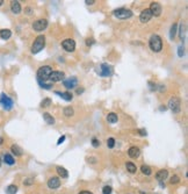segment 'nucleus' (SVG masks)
<instances>
[{
    "instance_id": "32",
    "label": "nucleus",
    "mask_w": 188,
    "mask_h": 194,
    "mask_svg": "<svg viewBox=\"0 0 188 194\" xmlns=\"http://www.w3.org/2000/svg\"><path fill=\"white\" fill-rule=\"evenodd\" d=\"M50 105H51V99L47 98V99H44V100L41 102V107H49Z\"/></svg>"
},
{
    "instance_id": "33",
    "label": "nucleus",
    "mask_w": 188,
    "mask_h": 194,
    "mask_svg": "<svg viewBox=\"0 0 188 194\" xmlns=\"http://www.w3.org/2000/svg\"><path fill=\"white\" fill-rule=\"evenodd\" d=\"M107 145H108V148H114V145H115V139H114L113 137L108 138V141H107Z\"/></svg>"
},
{
    "instance_id": "6",
    "label": "nucleus",
    "mask_w": 188,
    "mask_h": 194,
    "mask_svg": "<svg viewBox=\"0 0 188 194\" xmlns=\"http://www.w3.org/2000/svg\"><path fill=\"white\" fill-rule=\"evenodd\" d=\"M0 103L3 105V107L7 111L12 109L13 108V101L9 97H7L5 93H1V95H0Z\"/></svg>"
},
{
    "instance_id": "40",
    "label": "nucleus",
    "mask_w": 188,
    "mask_h": 194,
    "mask_svg": "<svg viewBox=\"0 0 188 194\" xmlns=\"http://www.w3.org/2000/svg\"><path fill=\"white\" fill-rule=\"evenodd\" d=\"M93 43H94V40H93V39H87V40H86V44H87V45H92Z\"/></svg>"
},
{
    "instance_id": "42",
    "label": "nucleus",
    "mask_w": 188,
    "mask_h": 194,
    "mask_svg": "<svg viewBox=\"0 0 188 194\" xmlns=\"http://www.w3.org/2000/svg\"><path fill=\"white\" fill-rule=\"evenodd\" d=\"M85 3H86L87 5H93L95 1H94V0H86V1H85Z\"/></svg>"
},
{
    "instance_id": "17",
    "label": "nucleus",
    "mask_w": 188,
    "mask_h": 194,
    "mask_svg": "<svg viewBox=\"0 0 188 194\" xmlns=\"http://www.w3.org/2000/svg\"><path fill=\"white\" fill-rule=\"evenodd\" d=\"M11 9L14 14H19L21 12V5L19 1H15V0H13V1L11 3Z\"/></svg>"
},
{
    "instance_id": "7",
    "label": "nucleus",
    "mask_w": 188,
    "mask_h": 194,
    "mask_svg": "<svg viewBox=\"0 0 188 194\" xmlns=\"http://www.w3.org/2000/svg\"><path fill=\"white\" fill-rule=\"evenodd\" d=\"M62 47L64 48V50L69 51V52H72L76 49V42L72 39H66V40H64L62 42Z\"/></svg>"
},
{
    "instance_id": "2",
    "label": "nucleus",
    "mask_w": 188,
    "mask_h": 194,
    "mask_svg": "<svg viewBox=\"0 0 188 194\" xmlns=\"http://www.w3.org/2000/svg\"><path fill=\"white\" fill-rule=\"evenodd\" d=\"M44 45H45V37L43 35H40V36H37L35 39V41H34V43L31 45V52L33 54H37L41 50H43Z\"/></svg>"
},
{
    "instance_id": "1",
    "label": "nucleus",
    "mask_w": 188,
    "mask_h": 194,
    "mask_svg": "<svg viewBox=\"0 0 188 194\" xmlns=\"http://www.w3.org/2000/svg\"><path fill=\"white\" fill-rule=\"evenodd\" d=\"M149 45H150V49L152 51L159 52L163 49V41H161L160 36H158V35H152L150 41H149Z\"/></svg>"
},
{
    "instance_id": "11",
    "label": "nucleus",
    "mask_w": 188,
    "mask_h": 194,
    "mask_svg": "<svg viewBox=\"0 0 188 194\" xmlns=\"http://www.w3.org/2000/svg\"><path fill=\"white\" fill-rule=\"evenodd\" d=\"M113 72V67L110 65H108L107 63H104L101 65V71H100V76L102 77H108L110 76Z\"/></svg>"
},
{
    "instance_id": "20",
    "label": "nucleus",
    "mask_w": 188,
    "mask_h": 194,
    "mask_svg": "<svg viewBox=\"0 0 188 194\" xmlns=\"http://www.w3.org/2000/svg\"><path fill=\"white\" fill-rule=\"evenodd\" d=\"M43 119H44V121L47 122V125L52 126L54 123H55V119L52 117V115H50L49 113H44V114H43Z\"/></svg>"
},
{
    "instance_id": "15",
    "label": "nucleus",
    "mask_w": 188,
    "mask_h": 194,
    "mask_svg": "<svg viewBox=\"0 0 188 194\" xmlns=\"http://www.w3.org/2000/svg\"><path fill=\"white\" fill-rule=\"evenodd\" d=\"M167 175H168V171L167 170H159L156 173V179L158 181H163V180H165L167 178Z\"/></svg>"
},
{
    "instance_id": "21",
    "label": "nucleus",
    "mask_w": 188,
    "mask_h": 194,
    "mask_svg": "<svg viewBox=\"0 0 188 194\" xmlns=\"http://www.w3.org/2000/svg\"><path fill=\"white\" fill-rule=\"evenodd\" d=\"M56 170H57V173L60 175L62 178H67V177H69V173H67V171L63 166H57Z\"/></svg>"
},
{
    "instance_id": "16",
    "label": "nucleus",
    "mask_w": 188,
    "mask_h": 194,
    "mask_svg": "<svg viewBox=\"0 0 188 194\" xmlns=\"http://www.w3.org/2000/svg\"><path fill=\"white\" fill-rule=\"evenodd\" d=\"M140 153H141V150H140V148H137V147H131V148L128 150V155H129V157H131V158H137V157L140 156Z\"/></svg>"
},
{
    "instance_id": "5",
    "label": "nucleus",
    "mask_w": 188,
    "mask_h": 194,
    "mask_svg": "<svg viewBox=\"0 0 188 194\" xmlns=\"http://www.w3.org/2000/svg\"><path fill=\"white\" fill-rule=\"evenodd\" d=\"M114 15L117 17V19L126 20V19H129V17L132 16V12L130 9H127V8H118L116 11H114Z\"/></svg>"
},
{
    "instance_id": "41",
    "label": "nucleus",
    "mask_w": 188,
    "mask_h": 194,
    "mask_svg": "<svg viewBox=\"0 0 188 194\" xmlns=\"http://www.w3.org/2000/svg\"><path fill=\"white\" fill-rule=\"evenodd\" d=\"M138 133H140V135H142V136H146V130H145V129H138Z\"/></svg>"
},
{
    "instance_id": "47",
    "label": "nucleus",
    "mask_w": 188,
    "mask_h": 194,
    "mask_svg": "<svg viewBox=\"0 0 188 194\" xmlns=\"http://www.w3.org/2000/svg\"><path fill=\"white\" fill-rule=\"evenodd\" d=\"M3 143H4V138H3V137H0V145H1Z\"/></svg>"
},
{
    "instance_id": "39",
    "label": "nucleus",
    "mask_w": 188,
    "mask_h": 194,
    "mask_svg": "<svg viewBox=\"0 0 188 194\" xmlns=\"http://www.w3.org/2000/svg\"><path fill=\"white\" fill-rule=\"evenodd\" d=\"M64 141H65V136L63 135V136H60V137H59V139H58V142H57V144H62V143L64 142Z\"/></svg>"
},
{
    "instance_id": "28",
    "label": "nucleus",
    "mask_w": 188,
    "mask_h": 194,
    "mask_svg": "<svg viewBox=\"0 0 188 194\" xmlns=\"http://www.w3.org/2000/svg\"><path fill=\"white\" fill-rule=\"evenodd\" d=\"M126 166H127V170H128L130 173H135L136 171H137V167H136V165H135L134 163H131V162H128Z\"/></svg>"
},
{
    "instance_id": "3",
    "label": "nucleus",
    "mask_w": 188,
    "mask_h": 194,
    "mask_svg": "<svg viewBox=\"0 0 188 194\" xmlns=\"http://www.w3.org/2000/svg\"><path fill=\"white\" fill-rule=\"evenodd\" d=\"M51 72H52V69H51V66H49V65L41 66L39 69V71H37V79L39 80H48Z\"/></svg>"
},
{
    "instance_id": "13",
    "label": "nucleus",
    "mask_w": 188,
    "mask_h": 194,
    "mask_svg": "<svg viewBox=\"0 0 188 194\" xmlns=\"http://www.w3.org/2000/svg\"><path fill=\"white\" fill-rule=\"evenodd\" d=\"M77 83H78V80H77V78H76V77H72V78H69V79H65V80L63 81L64 86L66 87L67 90L74 89L76 85H77Z\"/></svg>"
},
{
    "instance_id": "34",
    "label": "nucleus",
    "mask_w": 188,
    "mask_h": 194,
    "mask_svg": "<svg viewBox=\"0 0 188 194\" xmlns=\"http://www.w3.org/2000/svg\"><path fill=\"white\" fill-rule=\"evenodd\" d=\"M179 181H180V178L178 177V175H173V177L171 178V180H169L171 184H178Z\"/></svg>"
},
{
    "instance_id": "25",
    "label": "nucleus",
    "mask_w": 188,
    "mask_h": 194,
    "mask_svg": "<svg viewBox=\"0 0 188 194\" xmlns=\"http://www.w3.org/2000/svg\"><path fill=\"white\" fill-rule=\"evenodd\" d=\"M107 121H108L109 123H116V122H117V114H115V113H109V114L107 115Z\"/></svg>"
},
{
    "instance_id": "30",
    "label": "nucleus",
    "mask_w": 188,
    "mask_h": 194,
    "mask_svg": "<svg viewBox=\"0 0 188 194\" xmlns=\"http://www.w3.org/2000/svg\"><path fill=\"white\" fill-rule=\"evenodd\" d=\"M180 39L181 40L186 39V25L185 23H181V27H180Z\"/></svg>"
},
{
    "instance_id": "18",
    "label": "nucleus",
    "mask_w": 188,
    "mask_h": 194,
    "mask_svg": "<svg viewBox=\"0 0 188 194\" xmlns=\"http://www.w3.org/2000/svg\"><path fill=\"white\" fill-rule=\"evenodd\" d=\"M12 36V31L9 29H1L0 30V37L3 40H8Z\"/></svg>"
},
{
    "instance_id": "46",
    "label": "nucleus",
    "mask_w": 188,
    "mask_h": 194,
    "mask_svg": "<svg viewBox=\"0 0 188 194\" xmlns=\"http://www.w3.org/2000/svg\"><path fill=\"white\" fill-rule=\"evenodd\" d=\"M82 92H84V90H82V89H80V90H78V91H77V93H78V94H80V93H82Z\"/></svg>"
},
{
    "instance_id": "43",
    "label": "nucleus",
    "mask_w": 188,
    "mask_h": 194,
    "mask_svg": "<svg viewBox=\"0 0 188 194\" xmlns=\"http://www.w3.org/2000/svg\"><path fill=\"white\" fill-rule=\"evenodd\" d=\"M26 12H27V14H28V15H30V14H31V12H33V9H31L30 7H27V8H26Z\"/></svg>"
},
{
    "instance_id": "19",
    "label": "nucleus",
    "mask_w": 188,
    "mask_h": 194,
    "mask_svg": "<svg viewBox=\"0 0 188 194\" xmlns=\"http://www.w3.org/2000/svg\"><path fill=\"white\" fill-rule=\"evenodd\" d=\"M56 94H58V95H60V98L62 99H64V100H66V101H71L72 100V94L71 93H69V92H56Z\"/></svg>"
},
{
    "instance_id": "22",
    "label": "nucleus",
    "mask_w": 188,
    "mask_h": 194,
    "mask_svg": "<svg viewBox=\"0 0 188 194\" xmlns=\"http://www.w3.org/2000/svg\"><path fill=\"white\" fill-rule=\"evenodd\" d=\"M39 84L42 89H45V90H50L51 87H52V83L51 81L47 83V80H39Z\"/></svg>"
},
{
    "instance_id": "27",
    "label": "nucleus",
    "mask_w": 188,
    "mask_h": 194,
    "mask_svg": "<svg viewBox=\"0 0 188 194\" xmlns=\"http://www.w3.org/2000/svg\"><path fill=\"white\" fill-rule=\"evenodd\" d=\"M141 171H142V173L145 174V175H150V174L152 173L151 167L147 166V165H142V166H141Z\"/></svg>"
},
{
    "instance_id": "37",
    "label": "nucleus",
    "mask_w": 188,
    "mask_h": 194,
    "mask_svg": "<svg viewBox=\"0 0 188 194\" xmlns=\"http://www.w3.org/2000/svg\"><path fill=\"white\" fill-rule=\"evenodd\" d=\"M183 54H185V51H183V47H179V49H178V55H179V57H182L183 56Z\"/></svg>"
},
{
    "instance_id": "4",
    "label": "nucleus",
    "mask_w": 188,
    "mask_h": 194,
    "mask_svg": "<svg viewBox=\"0 0 188 194\" xmlns=\"http://www.w3.org/2000/svg\"><path fill=\"white\" fill-rule=\"evenodd\" d=\"M168 108L172 111L173 113L178 114L181 111V101H180V99L177 98V97L171 98L169 101H168Z\"/></svg>"
},
{
    "instance_id": "8",
    "label": "nucleus",
    "mask_w": 188,
    "mask_h": 194,
    "mask_svg": "<svg viewBox=\"0 0 188 194\" xmlns=\"http://www.w3.org/2000/svg\"><path fill=\"white\" fill-rule=\"evenodd\" d=\"M64 77H65L64 72H62V71H52L49 76V79H50L51 83H57V81L64 80Z\"/></svg>"
},
{
    "instance_id": "26",
    "label": "nucleus",
    "mask_w": 188,
    "mask_h": 194,
    "mask_svg": "<svg viewBox=\"0 0 188 194\" xmlns=\"http://www.w3.org/2000/svg\"><path fill=\"white\" fill-rule=\"evenodd\" d=\"M16 192H18V186L15 185H9L6 188V194H16Z\"/></svg>"
},
{
    "instance_id": "44",
    "label": "nucleus",
    "mask_w": 188,
    "mask_h": 194,
    "mask_svg": "<svg viewBox=\"0 0 188 194\" xmlns=\"http://www.w3.org/2000/svg\"><path fill=\"white\" fill-rule=\"evenodd\" d=\"M79 194H93L92 192H88V191H82V192H80Z\"/></svg>"
},
{
    "instance_id": "38",
    "label": "nucleus",
    "mask_w": 188,
    "mask_h": 194,
    "mask_svg": "<svg viewBox=\"0 0 188 194\" xmlns=\"http://www.w3.org/2000/svg\"><path fill=\"white\" fill-rule=\"evenodd\" d=\"M25 185H27V186H29V185H31V184H34V179H31V178H28V179H26L25 180V183H23Z\"/></svg>"
},
{
    "instance_id": "36",
    "label": "nucleus",
    "mask_w": 188,
    "mask_h": 194,
    "mask_svg": "<svg viewBox=\"0 0 188 194\" xmlns=\"http://www.w3.org/2000/svg\"><path fill=\"white\" fill-rule=\"evenodd\" d=\"M92 145H93L94 148H98V147L100 145V141L96 139V138H93V139H92Z\"/></svg>"
},
{
    "instance_id": "23",
    "label": "nucleus",
    "mask_w": 188,
    "mask_h": 194,
    "mask_svg": "<svg viewBox=\"0 0 188 194\" xmlns=\"http://www.w3.org/2000/svg\"><path fill=\"white\" fill-rule=\"evenodd\" d=\"M11 151L15 155V156H21L22 155V149L20 148V147H18V145H12L11 147Z\"/></svg>"
},
{
    "instance_id": "10",
    "label": "nucleus",
    "mask_w": 188,
    "mask_h": 194,
    "mask_svg": "<svg viewBox=\"0 0 188 194\" xmlns=\"http://www.w3.org/2000/svg\"><path fill=\"white\" fill-rule=\"evenodd\" d=\"M150 12L152 13V16L155 15V16H159L160 14H161V6H160V4L159 3H151V5H150Z\"/></svg>"
},
{
    "instance_id": "31",
    "label": "nucleus",
    "mask_w": 188,
    "mask_h": 194,
    "mask_svg": "<svg viewBox=\"0 0 188 194\" xmlns=\"http://www.w3.org/2000/svg\"><path fill=\"white\" fill-rule=\"evenodd\" d=\"M175 34H177V23L172 25V27H171V31H169V37L173 40V39H174V36H175Z\"/></svg>"
},
{
    "instance_id": "9",
    "label": "nucleus",
    "mask_w": 188,
    "mask_h": 194,
    "mask_svg": "<svg viewBox=\"0 0 188 194\" xmlns=\"http://www.w3.org/2000/svg\"><path fill=\"white\" fill-rule=\"evenodd\" d=\"M47 26H48V21L45 19H40V20H37V21H35L33 23V28H34V30H36V31L44 30L47 28Z\"/></svg>"
},
{
    "instance_id": "45",
    "label": "nucleus",
    "mask_w": 188,
    "mask_h": 194,
    "mask_svg": "<svg viewBox=\"0 0 188 194\" xmlns=\"http://www.w3.org/2000/svg\"><path fill=\"white\" fill-rule=\"evenodd\" d=\"M88 161H91V163H95V158H88Z\"/></svg>"
},
{
    "instance_id": "29",
    "label": "nucleus",
    "mask_w": 188,
    "mask_h": 194,
    "mask_svg": "<svg viewBox=\"0 0 188 194\" xmlns=\"http://www.w3.org/2000/svg\"><path fill=\"white\" fill-rule=\"evenodd\" d=\"M73 114H74V111H73L72 107H65V108H64V115H65V116L70 117V116H72Z\"/></svg>"
},
{
    "instance_id": "48",
    "label": "nucleus",
    "mask_w": 188,
    "mask_h": 194,
    "mask_svg": "<svg viewBox=\"0 0 188 194\" xmlns=\"http://www.w3.org/2000/svg\"><path fill=\"white\" fill-rule=\"evenodd\" d=\"M3 4H4V1H3V0H0V6H1Z\"/></svg>"
},
{
    "instance_id": "12",
    "label": "nucleus",
    "mask_w": 188,
    "mask_h": 194,
    "mask_svg": "<svg viewBox=\"0 0 188 194\" xmlns=\"http://www.w3.org/2000/svg\"><path fill=\"white\" fill-rule=\"evenodd\" d=\"M151 17H152V13L150 12L149 8H146V9H144V11L141 13V15H140V20H141V22L146 23V22H149V21L151 20Z\"/></svg>"
},
{
    "instance_id": "14",
    "label": "nucleus",
    "mask_w": 188,
    "mask_h": 194,
    "mask_svg": "<svg viewBox=\"0 0 188 194\" xmlns=\"http://www.w3.org/2000/svg\"><path fill=\"white\" fill-rule=\"evenodd\" d=\"M48 186H49V188H52V189L58 188V187L60 186V180H59V178H57V177L50 178V179L48 180Z\"/></svg>"
},
{
    "instance_id": "24",
    "label": "nucleus",
    "mask_w": 188,
    "mask_h": 194,
    "mask_svg": "<svg viewBox=\"0 0 188 194\" xmlns=\"http://www.w3.org/2000/svg\"><path fill=\"white\" fill-rule=\"evenodd\" d=\"M4 161H5V163H6V164H8V165H13V164L15 163L14 158H13L9 153H6V155L4 156Z\"/></svg>"
},
{
    "instance_id": "35",
    "label": "nucleus",
    "mask_w": 188,
    "mask_h": 194,
    "mask_svg": "<svg viewBox=\"0 0 188 194\" xmlns=\"http://www.w3.org/2000/svg\"><path fill=\"white\" fill-rule=\"evenodd\" d=\"M102 193L104 194H112V187L110 186H105L104 189H102Z\"/></svg>"
},
{
    "instance_id": "49",
    "label": "nucleus",
    "mask_w": 188,
    "mask_h": 194,
    "mask_svg": "<svg viewBox=\"0 0 188 194\" xmlns=\"http://www.w3.org/2000/svg\"><path fill=\"white\" fill-rule=\"evenodd\" d=\"M0 165H1V159H0Z\"/></svg>"
}]
</instances>
